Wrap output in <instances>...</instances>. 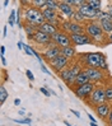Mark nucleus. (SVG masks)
<instances>
[{
  "label": "nucleus",
  "mask_w": 112,
  "mask_h": 126,
  "mask_svg": "<svg viewBox=\"0 0 112 126\" xmlns=\"http://www.w3.org/2000/svg\"><path fill=\"white\" fill-rule=\"evenodd\" d=\"M83 63L88 66V68H93V69H103L107 70V61H106V56L101 52H87L81 56Z\"/></svg>",
  "instance_id": "nucleus-1"
},
{
  "label": "nucleus",
  "mask_w": 112,
  "mask_h": 126,
  "mask_svg": "<svg viewBox=\"0 0 112 126\" xmlns=\"http://www.w3.org/2000/svg\"><path fill=\"white\" fill-rule=\"evenodd\" d=\"M24 17L27 19V22L31 26L36 27H41L45 23V18H43V14L41 10H38L37 8H28L24 13Z\"/></svg>",
  "instance_id": "nucleus-2"
},
{
  "label": "nucleus",
  "mask_w": 112,
  "mask_h": 126,
  "mask_svg": "<svg viewBox=\"0 0 112 126\" xmlns=\"http://www.w3.org/2000/svg\"><path fill=\"white\" fill-rule=\"evenodd\" d=\"M85 31H87V34L91 37L92 41H97V42L103 41L104 36H103V31L101 28V24L96 23V22H91V23L87 24Z\"/></svg>",
  "instance_id": "nucleus-3"
},
{
  "label": "nucleus",
  "mask_w": 112,
  "mask_h": 126,
  "mask_svg": "<svg viewBox=\"0 0 112 126\" xmlns=\"http://www.w3.org/2000/svg\"><path fill=\"white\" fill-rule=\"evenodd\" d=\"M51 38H52V41H54V43H55L56 46L61 47V48L71 46V38L66 33H64V32L57 31L54 36L51 37Z\"/></svg>",
  "instance_id": "nucleus-4"
},
{
  "label": "nucleus",
  "mask_w": 112,
  "mask_h": 126,
  "mask_svg": "<svg viewBox=\"0 0 112 126\" xmlns=\"http://www.w3.org/2000/svg\"><path fill=\"white\" fill-rule=\"evenodd\" d=\"M94 91V84L92 81H89L87 84H83V85H79L75 88V95L79 98H87L88 95H91L92 92Z\"/></svg>",
  "instance_id": "nucleus-5"
},
{
  "label": "nucleus",
  "mask_w": 112,
  "mask_h": 126,
  "mask_svg": "<svg viewBox=\"0 0 112 126\" xmlns=\"http://www.w3.org/2000/svg\"><path fill=\"white\" fill-rule=\"evenodd\" d=\"M104 101H106V93H104V89L103 88H96L91 94V102L93 103V105L99 106V105H102V103H104Z\"/></svg>",
  "instance_id": "nucleus-6"
},
{
  "label": "nucleus",
  "mask_w": 112,
  "mask_h": 126,
  "mask_svg": "<svg viewBox=\"0 0 112 126\" xmlns=\"http://www.w3.org/2000/svg\"><path fill=\"white\" fill-rule=\"evenodd\" d=\"M79 12L84 16V18H87V19H96L97 17H98V14H99V12L101 10H96V9H93L91 5H88V3L85 1L83 5L79 8Z\"/></svg>",
  "instance_id": "nucleus-7"
},
{
  "label": "nucleus",
  "mask_w": 112,
  "mask_h": 126,
  "mask_svg": "<svg viewBox=\"0 0 112 126\" xmlns=\"http://www.w3.org/2000/svg\"><path fill=\"white\" fill-rule=\"evenodd\" d=\"M71 42L74 43L75 46H81V45H89L92 42L91 37L85 33H80V34H71L70 36Z\"/></svg>",
  "instance_id": "nucleus-8"
},
{
  "label": "nucleus",
  "mask_w": 112,
  "mask_h": 126,
  "mask_svg": "<svg viewBox=\"0 0 112 126\" xmlns=\"http://www.w3.org/2000/svg\"><path fill=\"white\" fill-rule=\"evenodd\" d=\"M64 28L68 32H70L71 34H80V33H83V31H84V28L81 27L79 23H77V22H65Z\"/></svg>",
  "instance_id": "nucleus-9"
},
{
  "label": "nucleus",
  "mask_w": 112,
  "mask_h": 126,
  "mask_svg": "<svg viewBox=\"0 0 112 126\" xmlns=\"http://www.w3.org/2000/svg\"><path fill=\"white\" fill-rule=\"evenodd\" d=\"M68 59L66 57H64L63 55H60V56H57V57H55L54 60H51L50 61V64H51V66L54 68L55 70H64V68L66 65H68Z\"/></svg>",
  "instance_id": "nucleus-10"
},
{
  "label": "nucleus",
  "mask_w": 112,
  "mask_h": 126,
  "mask_svg": "<svg viewBox=\"0 0 112 126\" xmlns=\"http://www.w3.org/2000/svg\"><path fill=\"white\" fill-rule=\"evenodd\" d=\"M33 40H34L37 43H40V45H50V42L52 41L51 36L43 33L42 31H40V29H37V32L34 33Z\"/></svg>",
  "instance_id": "nucleus-11"
},
{
  "label": "nucleus",
  "mask_w": 112,
  "mask_h": 126,
  "mask_svg": "<svg viewBox=\"0 0 112 126\" xmlns=\"http://www.w3.org/2000/svg\"><path fill=\"white\" fill-rule=\"evenodd\" d=\"M87 77L89 78V80L91 81H96V80H101L103 78V73L99 70V69H93V68H85L83 70Z\"/></svg>",
  "instance_id": "nucleus-12"
},
{
  "label": "nucleus",
  "mask_w": 112,
  "mask_h": 126,
  "mask_svg": "<svg viewBox=\"0 0 112 126\" xmlns=\"http://www.w3.org/2000/svg\"><path fill=\"white\" fill-rule=\"evenodd\" d=\"M61 55V47H59V46H48V48L45 51V54H43V56L47 59L48 61H51V60H54L55 57H57V56H60Z\"/></svg>",
  "instance_id": "nucleus-13"
},
{
  "label": "nucleus",
  "mask_w": 112,
  "mask_h": 126,
  "mask_svg": "<svg viewBox=\"0 0 112 126\" xmlns=\"http://www.w3.org/2000/svg\"><path fill=\"white\" fill-rule=\"evenodd\" d=\"M59 9H60V12L68 18H73L74 14H75V12L73 10V6L69 5V4H66V1H60L59 3Z\"/></svg>",
  "instance_id": "nucleus-14"
},
{
  "label": "nucleus",
  "mask_w": 112,
  "mask_h": 126,
  "mask_svg": "<svg viewBox=\"0 0 112 126\" xmlns=\"http://www.w3.org/2000/svg\"><path fill=\"white\" fill-rule=\"evenodd\" d=\"M83 71L80 69V66L78 65V64H75V65H73L71 68H70V75H69V81H68V84L69 85H71V84H74V81H75V79H77V77L79 75V74Z\"/></svg>",
  "instance_id": "nucleus-15"
},
{
  "label": "nucleus",
  "mask_w": 112,
  "mask_h": 126,
  "mask_svg": "<svg viewBox=\"0 0 112 126\" xmlns=\"http://www.w3.org/2000/svg\"><path fill=\"white\" fill-rule=\"evenodd\" d=\"M40 31H42L43 33H46V34H48V36L52 37L57 32V29H56V27L52 24V23H50V22H45V23L40 27Z\"/></svg>",
  "instance_id": "nucleus-16"
},
{
  "label": "nucleus",
  "mask_w": 112,
  "mask_h": 126,
  "mask_svg": "<svg viewBox=\"0 0 112 126\" xmlns=\"http://www.w3.org/2000/svg\"><path fill=\"white\" fill-rule=\"evenodd\" d=\"M97 113L101 118H106L110 115V106L107 103H102V105L97 106Z\"/></svg>",
  "instance_id": "nucleus-17"
},
{
  "label": "nucleus",
  "mask_w": 112,
  "mask_h": 126,
  "mask_svg": "<svg viewBox=\"0 0 112 126\" xmlns=\"http://www.w3.org/2000/svg\"><path fill=\"white\" fill-rule=\"evenodd\" d=\"M89 78L87 77V74L84 73V71H81L79 75L77 77V79H75V81H74V84H75L77 87H79V85H83V84H87V83H89Z\"/></svg>",
  "instance_id": "nucleus-18"
},
{
  "label": "nucleus",
  "mask_w": 112,
  "mask_h": 126,
  "mask_svg": "<svg viewBox=\"0 0 112 126\" xmlns=\"http://www.w3.org/2000/svg\"><path fill=\"white\" fill-rule=\"evenodd\" d=\"M42 14H43L45 20H46V22H50V23H52V22H54V20L56 19V13H55V10L45 9V10L42 12Z\"/></svg>",
  "instance_id": "nucleus-19"
},
{
  "label": "nucleus",
  "mask_w": 112,
  "mask_h": 126,
  "mask_svg": "<svg viewBox=\"0 0 112 126\" xmlns=\"http://www.w3.org/2000/svg\"><path fill=\"white\" fill-rule=\"evenodd\" d=\"M101 28L103 32L106 33H112V19H104V20H101Z\"/></svg>",
  "instance_id": "nucleus-20"
},
{
  "label": "nucleus",
  "mask_w": 112,
  "mask_h": 126,
  "mask_svg": "<svg viewBox=\"0 0 112 126\" xmlns=\"http://www.w3.org/2000/svg\"><path fill=\"white\" fill-rule=\"evenodd\" d=\"M61 55L64 57H66L69 60V59H73L74 55H75V48H74L73 46H69V47H64L61 48Z\"/></svg>",
  "instance_id": "nucleus-21"
},
{
  "label": "nucleus",
  "mask_w": 112,
  "mask_h": 126,
  "mask_svg": "<svg viewBox=\"0 0 112 126\" xmlns=\"http://www.w3.org/2000/svg\"><path fill=\"white\" fill-rule=\"evenodd\" d=\"M87 3L96 10H101V8H102V1H99V0H88Z\"/></svg>",
  "instance_id": "nucleus-22"
},
{
  "label": "nucleus",
  "mask_w": 112,
  "mask_h": 126,
  "mask_svg": "<svg viewBox=\"0 0 112 126\" xmlns=\"http://www.w3.org/2000/svg\"><path fill=\"white\" fill-rule=\"evenodd\" d=\"M8 95H9V94H8V92H6L5 88H4V87H0V103H1V105L6 101Z\"/></svg>",
  "instance_id": "nucleus-23"
},
{
  "label": "nucleus",
  "mask_w": 112,
  "mask_h": 126,
  "mask_svg": "<svg viewBox=\"0 0 112 126\" xmlns=\"http://www.w3.org/2000/svg\"><path fill=\"white\" fill-rule=\"evenodd\" d=\"M69 75H70V69H64L60 73V78L65 81L66 84H68V81H69Z\"/></svg>",
  "instance_id": "nucleus-24"
},
{
  "label": "nucleus",
  "mask_w": 112,
  "mask_h": 126,
  "mask_svg": "<svg viewBox=\"0 0 112 126\" xmlns=\"http://www.w3.org/2000/svg\"><path fill=\"white\" fill-rule=\"evenodd\" d=\"M46 6H47V9L55 10V9H57V8H59V3H57V1H54V0H47Z\"/></svg>",
  "instance_id": "nucleus-25"
},
{
  "label": "nucleus",
  "mask_w": 112,
  "mask_h": 126,
  "mask_svg": "<svg viewBox=\"0 0 112 126\" xmlns=\"http://www.w3.org/2000/svg\"><path fill=\"white\" fill-rule=\"evenodd\" d=\"M104 93H106V101H112V85H108L104 89Z\"/></svg>",
  "instance_id": "nucleus-26"
},
{
  "label": "nucleus",
  "mask_w": 112,
  "mask_h": 126,
  "mask_svg": "<svg viewBox=\"0 0 112 126\" xmlns=\"http://www.w3.org/2000/svg\"><path fill=\"white\" fill-rule=\"evenodd\" d=\"M97 19H99V20H104V19H111V17H110V14H108V12H99V14H98V17H97Z\"/></svg>",
  "instance_id": "nucleus-27"
},
{
  "label": "nucleus",
  "mask_w": 112,
  "mask_h": 126,
  "mask_svg": "<svg viewBox=\"0 0 112 126\" xmlns=\"http://www.w3.org/2000/svg\"><path fill=\"white\" fill-rule=\"evenodd\" d=\"M74 20H75L77 22V23H79V22H81V20H84L85 18H84V16H83V14H81L79 10L78 12H75V14H74Z\"/></svg>",
  "instance_id": "nucleus-28"
},
{
  "label": "nucleus",
  "mask_w": 112,
  "mask_h": 126,
  "mask_svg": "<svg viewBox=\"0 0 112 126\" xmlns=\"http://www.w3.org/2000/svg\"><path fill=\"white\" fill-rule=\"evenodd\" d=\"M32 4L36 5V8H42L43 5H46V4H47V1H46V0H33Z\"/></svg>",
  "instance_id": "nucleus-29"
},
{
  "label": "nucleus",
  "mask_w": 112,
  "mask_h": 126,
  "mask_svg": "<svg viewBox=\"0 0 112 126\" xmlns=\"http://www.w3.org/2000/svg\"><path fill=\"white\" fill-rule=\"evenodd\" d=\"M16 10H12L10 13V17H9V26H14V23H16Z\"/></svg>",
  "instance_id": "nucleus-30"
},
{
  "label": "nucleus",
  "mask_w": 112,
  "mask_h": 126,
  "mask_svg": "<svg viewBox=\"0 0 112 126\" xmlns=\"http://www.w3.org/2000/svg\"><path fill=\"white\" fill-rule=\"evenodd\" d=\"M23 48H24V51H26V54L27 55H29V56H34V54H33V50L29 47V46H27V45H23Z\"/></svg>",
  "instance_id": "nucleus-31"
},
{
  "label": "nucleus",
  "mask_w": 112,
  "mask_h": 126,
  "mask_svg": "<svg viewBox=\"0 0 112 126\" xmlns=\"http://www.w3.org/2000/svg\"><path fill=\"white\" fill-rule=\"evenodd\" d=\"M16 122H19V124H26V125H31V120L29 118H26V120H14Z\"/></svg>",
  "instance_id": "nucleus-32"
},
{
  "label": "nucleus",
  "mask_w": 112,
  "mask_h": 126,
  "mask_svg": "<svg viewBox=\"0 0 112 126\" xmlns=\"http://www.w3.org/2000/svg\"><path fill=\"white\" fill-rule=\"evenodd\" d=\"M26 74H27V77H28V79H29V80H34L33 73H32L31 70H27V71H26Z\"/></svg>",
  "instance_id": "nucleus-33"
},
{
  "label": "nucleus",
  "mask_w": 112,
  "mask_h": 126,
  "mask_svg": "<svg viewBox=\"0 0 112 126\" xmlns=\"http://www.w3.org/2000/svg\"><path fill=\"white\" fill-rule=\"evenodd\" d=\"M40 91H41L45 95H50V92H48L47 89H45V88H40Z\"/></svg>",
  "instance_id": "nucleus-34"
},
{
  "label": "nucleus",
  "mask_w": 112,
  "mask_h": 126,
  "mask_svg": "<svg viewBox=\"0 0 112 126\" xmlns=\"http://www.w3.org/2000/svg\"><path fill=\"white\" fill-rule=\"evenodd\" d=\"M108 14H110V17H111V19H112V5H111V4L108 5Z\"/></svg>",
  "instance_id": "nucleus-35"
},
{
  "label": "nucleus",
  "mask_w": 112,
  "mask_h": 126,
  "mask_svg": "<svg viewBox=\"0 0 112 126\" xmlns=\"http://www.w3.org/2000/svg\"><path fill=\"white\" fill-rule=\"evenodd\" d=\"M41 69H42V71H43V73L50 74V70H47V68H46V66H41Z\"/></svg>",
  "instance_id": "nucleus-36"
},
{
  "label": "nucleus",
  "mask_w": 112,
  "mask_h": 126,
  "mask_svg": "<svg viewBox=\"0 0 112 126\" xmlns=\"http://www.w3.org/2000/svg\"><path fill=\"white\" fill-rule=\"evenodd\" d=\"M88 117H89V121L91 122H96V120H94V117L91 115V113H88Z\"/></svg>",
  "instance_id": "nucleus-37"
},
{
  "label": "nucleus",
  "mask_w": 112,
  "mask_h": 126,
  "mask_svg": "<svg viewBox=\"0 0 112 126\" xmlns=\"http://www.w3.org/2000/svg\"><path fill=\"white\" fill-rule=\"evenodd\" d=\"M108 121H110V125L112 126V111H111L110 115H108Z\"/></svg>",
  "instance_id": "nucleus-38"
},
{
  "label": "nucleus",
  "mask_w": 112,
  "mask_h": 126,
  "mask_svg": "<svg viewBox=\"0 0 112 126\" xmlns=\"http://www.w3.org/2000/svg\"><path fill=\"white\" fill-rule=\"evenodd\" d=\"M1 64H3L4 66L6 65V60H5V57H4V56H1Z\"/></svg>",
  "instance_id": "nucleus-39"
},
{
  "label": "nucleus",
  "mask_w": 112,
  "mask_h": 126,
  "mask_svg": "<svg viewBox=\"0 0 112 126\" xmlns=\"http://www.w3.org/2000/svg\"><path fill=\"white\" fill-rule=\"evenodd\" d=\"M14 105H16V106H18V105H20V99H16V101H14Z\"/></svg>",
  "instance_id": "nucleus-40"
},
{
  "label": "nucleus",
  "mask_w": 112,
  "mask_h": 126,
  "mask_svg": "<svg viewBox=\"0 0 112 126\" xmlns=\"http://www.w3.org/2000/svg\"><path fill=\"white\" fill-rule=\"evenodd\" d=\"M71 112H73V113H74V115H75V116H77V117H80V113H79V112H78V111H71Z\"/></svg>",
  "instance_id": "nucleus-41"
},
{
  "label": "nucleus",
  "mask_w": 112,
  "mask_h": 126,
  "mask_svg": "<svg viewBox=\"0 0 112 126\" xmlns=\"http://www.w3.org/2000/svg\"><path fill=\"white\" fill-rule=\"evenodd\" d=\"M18 48H19V50H20V48H23V43H22L20 41L18 42Z\"/></svg>",
  "instance_id": "nucleus-42"
},
{
  "label": "nucleus",
  "mask_w": 112,
  "mask_h": 126,
  "mask_svg": "<svg viewBox=\"0 0 112 126\" xmlns=\"http://www.w3.org/2000/svg\"><path fill=\"white\" fill-rule=\"evenodd\" d=\"M4 54H5V47L1 46V56H4Z\"/></svg>",
  "instance_id": "nucleus-43"
},
{
  "label": "nucleus",
  "mask_w": 112,
  "mask_h": 126,
  "mask_svg": "<svg viewBox=\"0 0 112 126\" xmlns=\"http://www.w3.org/2000/svg\"><path fill=\"white\" fill-rule=\"evenodd\" d=\"M108 41H110V42H112V33H111V36L108 37Z\"/></svg>",
  "instance_id": "nucleus-44"
},
{
  "label": "nucleus",
  "mask_w": 112,
  "mask_h": 126,
  "mask_svg": "<svg viewBox=\"0 0 112 126\" xmlns=\"http://www.w3.org/2000/svg\"><path fill=\"white\" fill-rule=\"evenodd\" d=\"M91 126H98V125H97L96 122H91Z\"/></svg>",
  "instance_id": "nucleus-45"
},
{
  "label": "nucleus",
  "mask_w": 112,
  "mask_h": 126,
  "mask_svg": "<svg viewBox=\"0 0 112 126\" xmlns=\"http://www.w3.org/2000/svg\"><path fill=\"white\" fill-rule=\"evenodd\" d=\"M64 122H65V125H66V126H71V125H70V124H69L68 121H64Z\"/></svg>",
  "instance_id": "nucleus-46"
}]
</instances>
